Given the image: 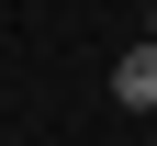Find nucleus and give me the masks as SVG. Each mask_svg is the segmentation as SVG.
I'll return each instance as SVG.
<instances>
[{
	"label": "nucleus",
	"mask_w": 157,
	"mask_h": 146,
	"mask_svg": "<svg viewBox=\"0 0 157 146\" xmlns=\"http://www.w3.org/2000/svg\"><path fill=\"white\" fill-rule=\"evenodd\" d=\"M112 101H124V112H157V45H124V68H112Z\"/></svg>",
	"instance_id": "1"
},
{
	"label": "nucleus",
	"mask_w": 157,
	"mask_h": 146,
	"mask_svg": "<svg viewBox=\"0 0 157 146\" xmlns=\"http://www.w3.org/2000/svg\"><path fill=\"white\" fill-rule=\"evenodd\" d=\"M146 45H157V11H146Z\"/></svg>",
	"instance_id": "2"
}]
</instances>
